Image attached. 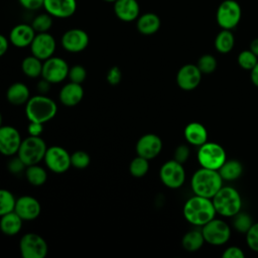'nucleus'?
Wrapping results in <instances>:
<instances>
[{
	"label": "nucleus",
	"instance_id": "26",
	"mask_svg": "<svg viewBox=\"0 0 258 258\" xmlns=\"http://www.w3.org/2000/svg\"><path fill=\"white\" fill-rule=\"evenodd\" d=\"M22 224L23 220L14 211L0 217V231L6 236L17 235L22 228Z\"/></svg>",
	"mask_w": 258,
	"mask_h": 258
},
{
	"label": "nucleus",
	"instance_id": "38",
	"mask_svg": "<svg viewBox=\"0 0 258 258\" xmlns=\"http://www.w3.org/2000/svg\"><path fill=\"white\" fill-rule=\"evenodd\" d=\"M91 157L88 152L84 150H77L71 154V164L75 168L85 169L89 166Z\"/></svg>",
	"mask_w": 258,
	"mask_h": 258
},
{
	"label": "nucleus",
	"instance_id": "10",
	"mask_svg": "<svg viewBox=\"0 0 258 258\" xmlns=\"http://www.w3.org/2000/svg\"><path fill=\"white\" fill-rule=\"evenodd\" d=\"M161 182L168 188H179L185 180V170L183 164L171 159L164 162L159 170Z\"/></svg>",
	"mask_w": 258,
	"mask_h": 258
},
{
	"label": "nucleus",
	"instance_id": "43",
	"mask_svg": "<svg viewBox=\"0 0 258 258\" xmlns=\"http://www.w3.org/2000/svg\"><path fill=\"white\" fill-rule=\"evenodd\" d=\"M121 79H122V73L118 67L114 66L108 70L106 75V80L110 85L112 86L118 85L121 82Z\"/></svg>",
	"mask_w": 258,
	"mask_h": 258
},
{
	"label": "nucleus",
	"instance_id": "23",
	"mask_svg": "<svg viewBox=\"0 0 258 258\" xmlns=\"http://www.w3.org/2000/svg\"><path fill=\"white\" fill-rule=\"evenodd\" d=\"M183 135L188 144L201 146L208 140V131L206 127L199 122L188 123L183 130Z\"/></svg>",
	"mask_w": 258,
	"mask_h": 258
},
{
	"label": "nucleus",
	"instance_id": "40",
	"mask_svg": "<svg viewBox=\"0 0 258 258\" xmlns=\"http://www.w3.org/2000/svg\"><path fill=\"white\" fill-rule=\"evenodd\" d=\"M246 243L252 251L258 252V223H253L247 231Z\"/></svg>",
	"mask_w": 258,
	"mask_h": 258
},
{
	"label": "nucleus",
	"instance_id": "17",
	"mask_svg": "<svg viewBox=\"0 0 258 258\" xmlns=\"http://www.w3.org/2000/svg\"><path fill=\"white\" fill-rule=\"evenodd\" d=\"M203 74L197 64L186 63L182 66L176 74V84L183 91L195 90L202 81Z\"/></svg>",
	"mask_w": 258,
	"mask_h": 258
},
{
	"label": "nucleus",
	"instance_id": "14",
	"mask_svg": "<svg viewBox=\"0 0 258 258\" xmlns=\"http://www.w3.org/2000/svg\"><path fill=\"white\" fill-rule=\"evenodd\" d=\"M29 46L32 55L41 60H45L53 55L56 48V42L54 37L48 32H40L35 34Z\"/></svg>",
	"mask_w": 258,
	"mask_h": 258
},
{
	"label": "nucleus",
	"instance_id": "35",
	"mask_svg": "<svg viewBox=\"0 0 258 258\" xmlns=\"http://www.w3.org/2000/svg\"><path fill=\"white\" fill-rule=\"evenodd\" d=\"M217 66H218V61L216 57L210 53H206L200 56L197 62V67L199 68V70L203 75H210L214 73L217 69Z\"/></svg>",
	"mask_w": 258,
	"mask_h": 258
},
{
	"label": "nucleus",
	"instance_id": "25",
	"mask_svg": "<svg viewBox=\"0 0 258 258\" xmlns=\"http://www.w3.org/2000/svg\"><path fill=\"white\" fill-rule=\"evenodd\" d=\"M160 18L153 12H147L137 18V30L143 35H151L158 31L160 28Z\"/></svg>",
	"mask_w": 258,
	"mask_h": 258
},
{
	"label": "nucleus",
	"instance_id": "21",
	"mask_svg": "<svg viewBox=\"0 0 258 258\" xmlns=\"http://www.w3.org/2000/svg\"><path fill=\"white\" fill-rule=\"evenodd\" d=\"M84 97V89L82 84L69 82L59 91L58 99L60 103L66 107L77 106Z\"/></svg>",
	"mask_w": 258,
	"mask_h": 258
},
{
	"label": "nucleus",
	"instance_id": "7",
	"mask_svg": "<svg viewBox=\"0 0 258 258\" xmlns=\"http://www.w3.org/2000/svg\"><path fill=\"white\" fill-rule=\"evenodd\" d=\"M242 17V8L236 0H224L218 6L216 20L222 29L235 28Z\"/></svg>",
	"mask_w": 258,
	"mask_h": 258
},
{
	"label": "nucleus",
	"instance_id": "46",
	"mask_svg": "<svg viewBox=\"0 0 258 258\" xmlns=\"http://www.w3.org/2000/svg\"><path fill=\"white\" fill-rule=\"evenodd\" d=\"M22 7L28 10H36L43 7L44 0H18Z\"/></svg>",
	"mask_w": 258,
	"mask_h": 258
},
{
	"label": "nucleus",
	"instance_id": "52",
	"mask_svg": "<svg viewBox=\"0 0 258 258\" xmlns=\"http://www.w3.org/2000/svg\"><path fill=\"white\" fill-rule=\"evenodd\" d=\"M105 2H110V3H114V2H116L117 0H104Z\"/></svg>",
	"mask_w": 258,
	"mask_h": 258
},
{
	"label": "nucleus",
	"instance_id": "39",
	"mask_svg": "<svg viewBox=\"0 0 258 258\" xmlns=\"http://www.w3.org/2000/svg\"><path fill=\"white\" fill-rule=\"evenodd\" d=\"M68 78L70 79V82L83 84L87 78V71L83 66L75 64L70 68Z\"/></svg>",
	"mask_w": 258,
	"mask_h": 258
},
{
	"label": "nucleus",
	"instance_id": "16",
	"mask_svg": "<svg viewBox=\"0 0 258 258\" xmlns=\"http://www.w3.org/2000/svg\"><path fill=\"white\" fill-rule=\"evenodd\" d=\"M135 150L137 155L148 160L155 158L162 150L161 138L153 133L142 135L136 142Z\"/></svg>",
	"mask_w": 258,
	"mask_h": 258
},
{
	"label": "nucleus",
	"instance_id": "41",
	"mask_svg": "<svg viewBox=\"0 0 258 258\" xmlns=\"http://www.w3.org/2000/svg\"><path fill=\"white\" fill-rule=\"evenodd\" d=\"M12 158L8 161L7 163V168L9 170V172H11L12 174H19L23 171H25L26 169V164L20 159V157L16 154L11 156Z\"/></svg>",
	"mask_w": 258,
	"mask_h": 258
},
{
	"label": "nucleus",
	"instance_id": "45",
	"mask_svg": "<svg viewBox=\"0 0 258 258\" xmlns=\"http://www.w3.org/2000/svg\"><path fill=\"white\" fill-rule=\"evenodd\" d=\"M27 132L30 136H41L43 132V123L29 121L27 126Z\"/></svg>",
	"mask_w": 258,
	"mask_h": 258
},
{
	"label": "nucleus",
	"instance_id": "51",
	"mask_svg": "<svg viewBox=\"0 0 258 258\" xmlns=\"http://www.w3.org/2000/svg\"><path fill=\"white\" fill-rule=\"evenodd\" d=\"M2 121H3V118H2V115H1V113H0V127L3 125V124H2Z\"/></svg>",
	"mask_w": 258,
	"mask_h": 258
},
{
	"label": "nucleus",
	"instance_id": "50",
	"mask_svg": "<svg viewBox=\"0 0 258 258\" xmlns=\"http://www.w3.org/2000/svg\"><path fill=\"white\" fill-rule=\"evenodd\" d=\"M249 49L258 57V37H257V38H254V39L251 41Z\"/></svg>",
	"mask_w": 258,
	"mask_h": 258
},
{
	"label": "nucleus",
	"instance_id": "27",
	"mask_svg": "<svg viewBox=\"0 0 258 258\" xmlns=\"http://www.w3.org/2000/svg\"><path fill=\"white\" fill-rule=\"evenodd\" d=\"M223 180L233 181L238 179L243 173V165L237 159L226 160L223 165L218 169Z\"/></svg>",
	"mask_w": 258,
	"mask_h": 258
},
{
	"label": "nucleus",
	"instance_id": "1",
	"mask_svg": "<svg viewBox=\"0 0 258 258\" xmlns=\"http://www.w3.org/2000/svg\"><path fill=\"white\" fill-rule=\"evenodd\" d=\"M184 219L194 226L203 227L216 216L212 199L195 195L189 198L182 209Z\"/></svg>",
	"mask_w": 258,
	"mask_h": 258
},
{
	"label": "nucleus",
	"instance_id": "4",
	"mask_svg": "<svg viewBox=\"0 0 258 258\" xmlns=\"http://www.w3.org/2000/svg\"><path fill=\"white\" fill-rule=\"evenodd\" d=\"M216 213L222 217H234L242 209V198L232 186H222L212 198Z\"/></svg>",
	"mask_w": 258,
	"mask_h": 258
},
{
	"label": "nucleus",
	"instance_id": "42",
	"mask_svg": "<svg viewBox=\"0 0 258 258\" xmlns=\"http://www.w3.org/2000/svg\"><path fill=\"white\" fill-rule=\"evenodd\" d=\"M188 157H189V148H188L187 145L180 144L175 148L174 154H173V159L174 160L183 164L184 162L187 161Z\"/></svg>",
	"mask_w": 258,
	"mask_h": 258
},
{
	"label": "nucleus",
	"instance_id": "8",
	"mask_svg": "<svg viewBox=\"0 0 258 258\" xmlns=\"http://www.w3.org/2000/svg\"><path fill=\"white\" fill-rule=\"evenodd\" d=\"M202 234L205 242L213 246H222L226 244L231 237L230 226L221 219H212L202 228Z\"/></svg>",
	"mask_w": 258,
	"mask_h": 258
},
{
	"label": "nucleus",
	"instance_id": "33",
	"mask_svg": "<svg viewBox=\"0 0 258 258\" xmlns=\"http://www.w3.org/2000/svg\"><path fill=\"white\" fill-rule=\"evenodd\" d=\"M16 199L14 195L5 188H0V217L14 211Z\"/></svg>",
	"mask_w": 258,
	"mask_h": 258
},
{
	"label": "nucleus",
	"instance_id": "28",
	"mask_svg": "<svg viewBox=\"0 0 258 258\" xmlns=\"http://www.w3.org/2000/svg\"><path fill=\"white\" fill-rule=\"evenodd\" d=\"M214 45L220 53L230 52L235 45V37L230 29H222L216 36Z\"/></svg>",
	"mask_w": 258,
	"mask_h": 258
},
{
	"label": "nucleus",
	"instance_id": "37",
	"mask_svg": "<svg viewBox=\"0 0 258 258\" xmlns=\"http://www.w3.org/2000/svg\"><path fill=\"white\" fill-rule=\"evenodd\" d=\"M233 218V226L239 233L246 234L253 224L251 217L246 213H241V211L238 214H236Z\"/></svg>",
	"mask_w": 258,
	"mask_h": 258
},
{
	"label": "nucleus",
	"instance_id": "3",
	"mask_svg": "<svg viewBox=\"0 0 258 258\" xmlns=\"http://www.w3.org/2000/svg\"><path fill=\"white\" fill-rule=\"evenodd\" d=\"M57 113L56 103L46 95H35L25 104V115L28 121L46 123Z\"/></svg>",
	"mask_w": 258,
	"mask_h": 258
},
{
	"label": "nucleus",
	"instance_id": "5",
	"mask_svg": "<svg viewBox=\"0 0 258 258\" xmlns=\"http://www.w3.org/2000/svg\"><path fill=\"white\" fill-rule=\"evenodd\" d=\"M47 146L45 141L40 136H30L22 139L17 155L28 165L37 164L44 158Z\"/></svg>",
	"mask_w": 258,
	"mask_h": 258
},
{
	"label": "nucleus",
	"instance_id": "36",
	"mask_svg": "<svg viewBox=\"0 0 258 258\" xmlns=\"http://www.w3.org/2000/svg\"><path fill=\"white\" fill-rule=\"evenodd\" d=\"M257 61L258 57L250 49L242 50L237 57V62L239 67L246 71H251L255 67Z\"/></svg>",
	"mask_w": 258,
	"mask_h": 258
},
{
	"label": "nucleus",
	"instance_id": "9",
	"mask_svg": "<svg viewBox=\"0 0 258 258\" xmlns=\"http://www.w3.org/2000/svg\"><path fill=\"white\" fill-rule=\"evenodd\" d=\"M19 250L23 258H44L47 255L48 246L44 238L31 232L21 237Z\"/></svg>",
	"mask_w": 258,
	"mask_h": 258
},
{
	"label": "nucleus",
	"instance_id": "31",
	"mask_svg": "<svg viewBox=\"0 0 258 258\" xmlns=\"http://www.w3.org/2000/svg\"><path fill=\"white\" fill-rule=\"evenodd\" d=\"M27 181L33 186L42 185L47 179V172L39 163L28 165L24 171Z\"/></svg>",
	"mask_w": 258,
	"mask_h": 258
},
{
	"label": "nucleus",
	"instance_id": "49",
	"mask_svg": "<svg viewBox=\"0 0 258 258\" xmlns=\"http://www.w3.org/2000/svg\"><path fill=\"white\" fill-rule=\"evenodd\" d=\"M250 79L253 85L258 88V61L255 67L250 71Z\"/></svg>",
	"mask_w": 258,
	"mask_h": 258
},
{
	"label": "nucleus",
	"instance_id": "44",
	"mask_svg": "<svg viewBox=\"0 0 258 258\" xmlns=\"http://www.w3.org/2000/svg\"><path fill=\"white\" fill-rule=\"evenodd\" d=\"M223 258H244L243 250L237 246H230L226 248L222 254Z\"/></svg>",
	"mask_w": 258,
	"mask_h": 258
},
{
	"label": "nucleus",
	"instance_id": "15",
	"mask_svg": "<svg viewBox=\"0 0 258 258\" xmlns=\"http://www.w3.org/2000/svg\"><path fill=\"white\" fill-rule=\"evenodd\" d=\"M88 44L89 35L81 28L69 29L61 36V46L64 50L72 53H78L85 50Z\"/></svg>",
	"mask_w": 258,
	"mask_h": 258
},
{
	"label": "nucleus",
	"instance_id": "30",
	"mask_svg": "<svg viewBox=\"0 0 258 258\" xmlns=\"http://www.w3.org/2000/svg\"><path fill=\"white\" fill-rule=\"evenodd\" d=\"M43 60L39 59L38 57L34 55H28L23 58L21 62V70L23 74L31 79H35L38 77H41L42 73V66Z\"/></svg>",
	"mask_w": 258,
	"mask_h": 258
},
{
	"label": "nucleus",
	"instance_id": "34",
	"mask_svg": "<svg viewBox=\"0 0 258 258\" xmlns=\"http://www.w3.org/2000/svg\"><path fill=\"white\" fill-rule=\"evenodd\" d=\"M31 26L36 33L47 32L52 26V16L47 12L38 14L33 18Z\"/></svg>",
	"mask_w": 258,
	"mask_h": 258
},
{
	"label": "nucleus",
	"instance_id": "48",
	"mask_svg": "<svg viewBox=\"0 0 258 258\" xmlns=\"http://www.w3.org/2000/svg\"><path fill=\"white\" fill-rule=\"evenodd\" d=\"M9 39H7L3 34L0 33V57L6 53L9 46Z\"/></svg>",
	"mask_w": 258,
	"mask_h": 258
},
{
	"label": "nucleus",
	"instance_id": "19",
	"mask_svg": "<svg viewBox=\"0 0 258 258\" xmlns=\"http://www.w3.org/2000/svg\"><path fill=\"white\" fill-rule=\"evenodd\" d=\"M43 8L55 18H68L77 10V0H44Z\"/></svg>",
	"mask_w": 258,
	"mask_h": 258
},
{
	"label": "nucleus",
	"instance_id": "13",
	"mask_svg": "<svg viewBox=\"0 0 258 258\" xmlns=\"http://www.w3.org/2000/svg\"><path fill=\"white\" fill-rule=\"evenodd\" d=\"M22 138L19 131L10 125L0 127V153L4 156L16 155Z\"/></svg>",
	"mask_w": 258,
	"mask_h": 258
},
{
	"label": "nucleus",
	"instance_id": "18",
	"mask_svg": "<svg viewBox=\"0 0 258 258\" xmlns=\"http://www.w3.org/2000/svg\"><path fill=\"white\" fill-rule=\"evenodd\" d=\"M14 212L23 221H33L37 219L41 212V206L37 199L31 196H21L16 199Z\"/></svg>",
	"mask_w": 258,
	"mask_h": 258
},
{
	"label": "nucleus",
	"instance_id": "12",
	"mask_svg": "<svg viewBox=\"0 0 258 258\" xmlns=\"http://www.w3.org/2000/svg\"><path fill=\"white\" fill-rule=\"evenodd\" d=\"M69 70V64L63 58L52 55L43 60L41 77L50 84H58L68 78Z\"/></svg>",
	"mask_w": 258,
	"mask_h": 258
},
{
	"label": "nucleus",
	"instance_id": "24",
	"mask_svg": "<svg viewBox=\"0 0 258 258\" xmlns=\"http://www.w3.org/2000/svg\"><path fill=\"white\" fill-rule=\"evenodd\" d=\"M30 98V91L28 87L20 82L10 85L6 92L7 101L14 106L25 105Z\"/></svg>",
	"mask_w": 258,
	"mask_h": 258
},
{
	"label": "nucleus",
	"instance_id": "20",
	"mask_svg": "<svg viewBox=\"0 0 258 258\" xmlns=\"http://www.w3.org/2000/svg\"><path fill=\"white\" fill-rule=\"evenodd\" d=\"M36 32L31 25L21 23L15 25L9 33V41L16 47L23 48L31 44Z\"/></svg>",
	"mask_w": 258,
	"mask_h": 258
},
{
	"label": "nucleus",
	"instance_id": "11",
	"mask_svg": "<svg viewBox=\"0 0 258 258\" xmlns=\"http://www.w3.org/2000/svg\"><path fill=\"white\" fill-rule=\"evenodd\" d=\"M43 160L45 166L54 173H63L72 166L71 154L59 145L47 147Z\"/></svg>",
	"mask_w": 258,
	"mask_h": 258
},
{
	"label": "nucleus",
	"instance_id": "47",
	"mask_svg": "<svg viewBox=\"0 0 258 258\" xmlns=\"http://www.w3.org/2000/svg\"><path fill=\"white\" fill-rule=\"evenodd\" d=\"M50 83L44 79L40 80L38 83H37V90L39 92V94L41 95H46V93L49 91V88H50Z\"/></svg>",
	"mask_w": 258,
	"mask_h": 258
},
{
	"label": "nucleus",
	"instance_id": "6",
	"mask_svg": "<svg viewBox=\"0 0 258 258\" xmlns=\"http://www.w3.org/2000/svg\"><path fill=\"white\" fill-rule=\"evenodd\" d=\"M197 158L202 167L218 170L227 160V155L222 145L207 141L199 146Z\"/></svg>",
	"mask_w": 258,
	"mask_h": 258
},
{
	"label": "nucleus",
	"instance_id": "2",
	"mask_svg": "<svg viewBox=\"0 0 258 258\" xmlns=\"http://www.w3.org/2000/svg\"><path fill=\"white\" fill-rule=\"evenodd\" d=\"M190 186L195 195L212 199L223 186V178L218 170L201 166L192 174Z\"/></svg>",
	"mask_w": 258,
	"mask_h": 258
},
{
	"label": "nucleus",
	"instance_id": "32",
	"mask_svg": "<svg viewBox=\"0 0 258 258\" xmlns=\"http://www.w3.org/2000/svg\"><path fill=\"white\" fill-rule=\"evenodd\" d=\"M149 170V160L137 155L129 164V172L134 177H143Z\"/></svg>",
	"mask_w": 258,
	"mask_h": 258
},
{
	"label": "nucleus",
	"instance_id": "29",
	"mask_svg": "<svg viewBox=\"0 0 258 258\" xmlns=\"http://www.w3.org/2000/svg\"><path fill=\"white\" fill-rule=\"evenodd\" d=\"M205 243L202 231L190 230L186 232L181 239V246L187 252H196L202 248Z\"/></svg>",
	"mask_w": 258,
	"mask_h": 258
},
{
	"label": "nucleus",
	"instance_id": "22",
	"mask_svg": "<svg viewBox=\"0 0 258 258\" xmlns=\"http://www.w3.org/2000/svg\"><path fill=\"white\" fill-rule=\"evenodd\" d=\"M115 15L124 22H131L139 17L140 7L137 0H117L114 2Z\"/></svg>",
	"mask_w": 258,
	"mask_h": 258
}]
</instances>
